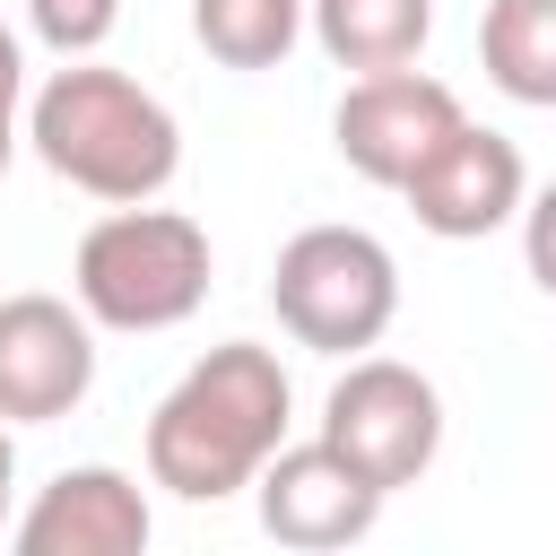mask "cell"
Masks as SVG:
<instances>
[{
    "label": "cell",
    "instance_id": "obj_12",
    "mask_svg": "<svg viewBox=\"0 0 556 556\" xmlns=\"http://www.w3.org/2000/svg\"><path fill=\"white\" fill-rule=\"evenodd\" d=\"M478 61L513 104L556 113V0H486L478 17Z\"/></svg>",
    "mask_w": 556,
    "mask_h": 556
},
{
    "label": "cell",
    "instance_id": "obj_2",
    "mask_svg": "<svg viewBox=\"0 0 556 556\" xmlns=\"http://www.w3.org/2000/svg\"><path fill=\"white\" fill-rule=\"evenodd\" d=\"M26 139L70 191H87L104 208L156 200L182 165V122L165 113V96L104 61H61L26 96Z\"/></svg>",
    "mask_w": 556,
    "mask_h": 556
},
{
    "label": "cell",
    "instance_id": "obj_15",
    "mask_svg": "<svg viewBox=\"0 0 556 556\" xmlns=\"http://www.w3.org/2000/svg\"><path fill=\"white\" fill-rule=\"evenodd\" d=\"M521 261H530V287L556 295V182H539L521 200Z\"/></svg>",
    "mask_w": 556,
    "mask_h": 556
},
{
    "label": "cell",
    "instance_id": "obj_17",
    "mask_svg": "<svg viewBox=\"0 0 556 556\" xmlns=\"http://www.w3.org/2000/svg\"><path fill=\"white\" fill-rule=\"evenodd\" d=\"M9 486H17V443H9V426H0V530H9Z\"/></svg>",
    "mask_w": 556,
    "mask_h": 556
},
{
    "label": "cell",
    "instance_id": "obj_10",
    "mask_svg": "<svg viewBox=\"0 0 556 556\" xmlns=\"http://www.w3.org/2000/svg\"><path fill=\"white\" fill-rule=\"evenodd\" d=\"M148 530H156V513H148L139 478L113 469V460H78V469H61V478L9 521L17 556H139Z\"/></svg>",
    "mask_w": 556,
    "mask_h": 556
},
{
    "label": "cell",
    "instance_id": "obj_3",
    "mask_svg": "<svg viewBox=\"0 0 556 556\" xmlns=\"http://www.w3.org/2000/svg\"><path fill=\"white\" fill-rule=\"evenodd\" d=\"M208 226L156 200H122L78 235L70 295L96 330H182L208 304Z\"/></svg>",
    "mask_w": 556,
    "mask_h": 556
},
{
    "label": "cell",
    "instance_id": "obj_7",
    "mask_svg": "<svg viewBox=\"0 0 556 556\" xmlns=\"http://www.w3.org/2000/svg\"><path fill=\"white\" fill-rule=\"evenodd\" d=\"M96 391V321L61 295H0V426H52Z\"/></svg>",
    "mask_w": 556,
    "mask_h": 556
},
{
    "label": "cell",
    "instance_id": "obj_11",
    "mask_svg": "<svg viewBox=\"0 0 556 556\" xmlns=\"http://www.w3.org/2000/svg\"><path fill=\"white\" fill-rule=\"evenodd\" d=\"M304 26L339 70L365 78V70H400V61L426 52L434 0H304Z\"/></svg>",
    "mask_w": 556,
    "mask_h": 556
},
{
    "label": "cell",
    "instance_id": "obj_13",
    "mask_svg": "<svg viewBox=\"0 0 556 556\" xmlns=\"http://www.w3.org/2000/svg\"><path fill=\"white\" fill-rule=\"evenodd\" d=\"M191 35L217 70H278L304 35V0H191Z\"/></svg>",
    "mask_w": 556,
    "mask_h": 556
},
{
    "label": "cell",
    "instance_id": "obj_5",
    "mask_svg": "<svg viewBox=\"0 0 556 556\" xmlns=\"http://www.w3.org/2000/svg\"><path fill=\"white\" fill-rule=\"evenodd\" d=\"M321 443L356 460L382 495H400L443 452V391L400 356H348V374L321 400Z\"/></svg>",
    "mask_w": 556,
    "mask_h": 556
},
{
    "label": "cell",
    "instance_id": "obj_14",
    "mask_svg": "<svg viewBox=\"0 0 556 556\" xmlns=\"http://www.w3.org/2000/svg\"><path fill=\"white\" fill-rule=\"evenodd\" d=\"M26 26H35L61 61H87V52L122 26V0H26Z\"/></svg>",
    "mask_w": 556,
    "mask_h": 556
},
{
    "label": "cell",
    "instance_id": "obj_18",
    "mask_svg": "<svg viewBox=\"0 0 556 556\" xmlns=\"http://www.w3.org/2000/svg\"><path fill=\"white\" fill-rule=\"evenodd\" d=\"M9 156H17V122H0V174H9Z\"/></svg>",
    "mask_w": 556,
    "mask_h": 556
},
{
    "label": "cell",
    "instance_id": "obj_16",
    "mask_svg": "<svg viewBox=\"0 0 556 556\" xmlns=\"http://www.w3.org/2000/svg\"><path fill=\"white\" fill-rule=\"evenodd\" d=\"M17 104H26V52H17V35L0 26V122H17Z\"/></svg>",
    "mask_w": 556,
    "mask_h": 556
},
{
    "label": "cell",
    "instance_id": "obj_9",
    "mask_svg": "<svg viewBox=\"0 0 556 556\" xmlns=\"http://www.w3.org/2000/svg\"><path fill=\"white\" fill-rule=\"evenodd\" d=\"M400 200L417 208L426 235H443V243H478V235H495V226L521 217V200H530V165H521V148H513L504 130L460 122V130L400 182Z\"/></svg>",
    "mask_w": 556,
    "mask_h": 556
},
{
    "label": "cell",
    "instance_id": "obj_8",
    "mask_svg": "<svg viewBox=\"0 0 556 556\" xmlns=\"http://www.w3.org/2000/svg\"><path fill=\"white\" fill-rule=\"evenodd\" d=\"M252 495H261V530H269L278 547H304V556L356 547V539L382 521V504H391V495H382L356 460H339L321 434H313V443H278V452L261 460Z\"/></svg>",
    "mask_w": 556,
    "mask_h": 556
},
{
    "label": "cell",
    "instance_id": "obj_1",
    "mask_svg": "<svg viewBox=\"0 0 556 556\" xmlns=\"http://www.w3.org/2000/svg\"><path fill=\"white\" fill-rule=\"evenodd\" d=\"M295 382L261 339L208 348L148 417V478L182 504H226L261 478V460L287 443Z\"/></svg>",
    "mask_w": 556,
    "mask_h": 556
},
{
    "label": "cell",
    "instance_id": "obj_6",
    "mask_svg": "<svg viewBox=\"0 0 556 556\" xmlns=\"http://www.w3.org/2000/svg\"><path fill=\"white\" fill-rule=\"evenodd\" d=\"M460 122H469L460 96H452L443 78H426L417 61H400V70L348 78V96H339V113H330V139H339L348 174H365L374 191H400Z\"/></svg>",
    "mask_w": 556,
    "mask_h": 556
},
{
    "label": "cell",
    "instance_id": "obj_4",
    "mask_svg": "<svg viewBox=\"0 0 556 556\" xmlns=\"http://www.w3.org/2000/svg\"><path fill=\"white\" fill-rule=\"evenodd\" d=\"M269 304H278V330L295 348H313V356H365L391 330V313H400V261L365 226H304V235L278 243Z\"/></svg>",
    "mask_w": 556,
    "mask_h": 556
}]
</instances>
